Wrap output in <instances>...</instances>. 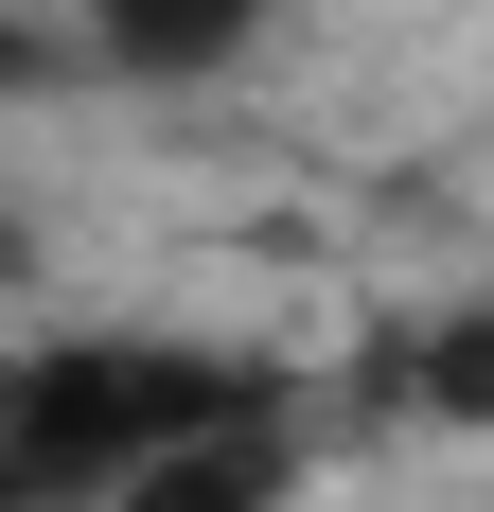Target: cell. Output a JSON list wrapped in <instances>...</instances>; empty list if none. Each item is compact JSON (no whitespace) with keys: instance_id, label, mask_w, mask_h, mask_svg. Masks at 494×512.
<instances>
[{"instance_id":"obj_1","label":"cell","mask_w":494,"mask_h":512,"mask_svg":"<svg viewBox=\"0 0 494 512\" xmlns=\"http://www.w3.org/2000/svg\"><path fill=\"white\" fill-rule=\"evenodd\" d=\"M18 407H36V512H106L159 442L300 407V389L265 354H195V336H36L18 354Z\"/></svg>"},{"instance_id":"obj_2","label":"cell","mask_w":494,"mask_h":512,"mask_svg":"<svg viewBox=\"0 0 494 512\" xmlns=\"http://www.w3.org/2000/svg\"><path fill=\"white\" fill-rule=\"evenodd\" d=\"M300 460H318V442H300V407H247V424L159 442V460L124 477L106 512H283V495H300Z\"/></svg>"},{"instance_id":"obj_3","label":"cell","mask_w":494,"mask_h":512,"mask_svg":"<svg viewBox=\"0 0 494 512\" xmlns=\"http://www.w3.org/2000/svg\"><path fill=\"white\" fill-rule=\"evenodd\" d=\"M71 18H89V53H106V71H142V89H195V71H230V53L283 18V0H71Z\"/></svg>"},{"instance_id":"obj_4","label":"cell","mask_w":494,"mask_h":512,"mask_svg":"<svg viewBox=\"0 0 494 512\" xmlns=\"http://www.w3.org/2000/svg\"><path fill=\"white\" fill-rule=\"evenodd\" d=\"M371 407H459V424H477V407H494V318H459V336L389 354V371H371Z\"/></svg>"},{"instance_id":"obj_5","label":"cell","mask_w":494,"mask_h":512,"mask_svg":"<svg viewBox=\"0 0 494 512\" xmlns=\"http://www.w3.org/2000/svg\"><path fill=\"white\" fill-rule=\"evenodd\" d=\"M0 512H36V407H18V354H0Z\"/></svg>"},{"instance_id":"obj_6","label":"cell","mask_w":494,"mask_h":512,"mask_svg":"<svg viewBox=\"0 0 494 512\" xmlns=\"http://www.w3.org/2000/svg\"><path fill=\"white\" fill-rule=\"evenodd\" d=\"M0 89H36V36H18V18H0Z\"/></svg>"},{"instance_id":"obj_7","label":"cell","mask_w":494,"mask_h":512,"mask_svg":"<svg viewBox=\"0 0 494 512\" xmlns=\"http://www.w3.org/2000/svg\"><path fill=\"white\" fill-rule=\"evenodd\" d=\"M18 265H36V248H18V212H0V283H18Z\"/></svg>"}]
</instances>
